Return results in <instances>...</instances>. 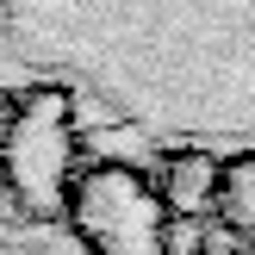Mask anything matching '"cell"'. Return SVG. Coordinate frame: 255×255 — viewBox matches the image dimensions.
I'll list each match as a JSON object with an SVG mask.
<instances>
[{
  "label": "cell",
  "mask_w": 255,
  "mask_h": 255,
  "mask_svg": "<svg viewBox=\"0 0 255 255\" xmlns=\"http://www.w3.org/2000/svg\"><path fill=\"white\" fill-rule=\"evenodd\" d=\"M75 87L37 81L0 125V181L25 224H62L75 187Z\"/></svg>",
  "instance_id": "6da1fadb"
},
{
  "label": "cell",
  "mask_w": 255,
  "mask_h": 255,
  "mask_svg": "<svg viewBox=\"0 0 255 255\" xmlns=\"http://www.w3.org/2000/svg\"><path fill=\"white\" fill-rule=\"evenodd\" d=\"M62 218L75 224L87 255H168V231H174L156 187L137 168H119V162H100V168L75 174Z\"/></svg>",
  "instance_id": "7a4b0ae2"
},
{
  "label": "cell",
  "mask_w": 255,
  "mask_h": 255,
  "mask_svg": "<svg viewBox=\"0 0 255 255\" xmlns=\"http://www.w3.org/2000/svg\"><path fill=\"white\" fill-rule=\"evenodd\" d=\"M218 174H224V162L212 156V149H199V143H181V149H168V156L156 162V199H162V212H168L174 224H206L212 218V206H218Z\"/></svg>",
  "instance_id": "3957f363"
},
{
  "label": "cell",
  "mask_w": 255,
  "mask_h": 255,
  "mask_svg": "<svg viewBox=\"0 0 255 255\" xmlns=\"http://www.w3.org/2000/svg\"><path fill=\"white\" fill-rule=\"evenodd\" d=\"M212 212H218V224L255 255V149H243V156L224 162V174H218V206H212Z\"/></svg>",
  "instance_id": "277c9868"
},
{
  "label": "cell",
  "mask_w": 255,
  "mask_h": 255,
  "mask_svg": "<svg viewBox=\"0 0 255 255\" xmlns=\"http://www.w3.org/2000/svg\"><path fill=\"white\" fill-rule=\"evenodd\" d=\"M6 6H50V0H6ZM168 6L193 12V6H218L224 19H243V44L255 50V0H168Z\"/></svg>",
  "instance_id": "5b68a950"
},
{
  "label": "cell",
  "mask_w": 255,
  "mask_h": 255,
  "mask_svg": "<svg viewBox=\"0 0 255 255\" xmlns=\"http://www.w3.org/2000/svg\"><path fill=\"white\" fill-rule=\"evenodd\" d=\"M199 255H249V249L237 243L231 231H212V237H206V249H199Z\"/></svg>",
  "instance_id": "8992f818"
}]
</instances>
